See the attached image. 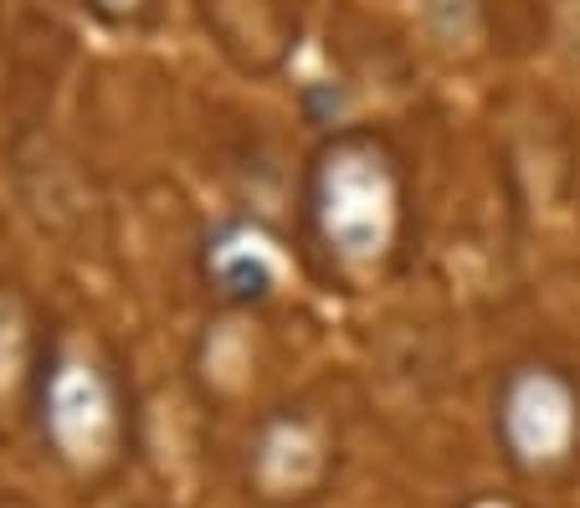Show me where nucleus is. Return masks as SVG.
Segmentation results:
<instances>
[{"instance_id":"1","label":"nucleus","mask_w":580,"mask_h":508,"mask_svg":"<svg viewBox=\"0 0 580 508\" xmlns=\"http://www.w3.org/2000/svg\"><path fill=\"white\" fill-rule=\"evenodd\" d=\"M504 441H509V458L519 468H555L570 458V441H576V395L565 390V380L555 375H524L513 380L504 395Z\"/></svg>"},{"instance_id":"2","label":"nucleus","mask_w":580,"mask_h":508,"mask_svg":"<svg viewBox=\"0 0 580 508\" xmlns=\"http://www.w3.org/2000/svg\"><path fill=\"white\" fill-rule=\"evenodd\" d=\"M47 426H51L57 452L68 462H87V468H93V462L114 458V452H108L114 416H108V395H103L98 380H83V375L62 380L47 401Z\"/></svg>"},{"instance_id":"3","label":"nucleus","mask_w":580,"mask_h":508,"mask_svg":"<svg viewBox=\"0 0 580 508\" xmlns=\"http://www.w3.org/2000/svg\"><path fill=\"white\" fill-rule=\"evenodd\" d=\"M478 508H498V504H478Z\"/></svg>"}]
</instances>
